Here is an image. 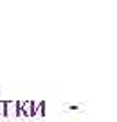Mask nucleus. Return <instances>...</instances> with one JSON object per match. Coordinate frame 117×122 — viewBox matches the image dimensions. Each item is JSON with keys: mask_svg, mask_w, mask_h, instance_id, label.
Listing matches in <instances>:
<instances>
[{"mask_svg": "<svg viewBox=\"0 0 117 122\" xmlns=\"http://www.w3.org/2000/svg\"><path fill=\"white\" fill-rule=\"evenodd\" d=\"M36 115H45V101H40L36 104V110H34Z\"/></svg>", "mask_w": 117, "mask_h": 122, "instance_id": "f03ea898", "label": "nucleus"}, {"mask_svg": "<svg viewBox=\"0 0 117 122\" xmlns=\"http://www.w3.org/2000/svg\"><path fill=\"white\" fill-rule=\"evenodd\" d=\"M34 110H36V102L33 101H20V110L18 115H25V117H34Z\"/></svg>", "mask_w": 117, "mask_h": 122, "instance_id": "f257e3e1", "label": "nucleus"}]
</instances>
